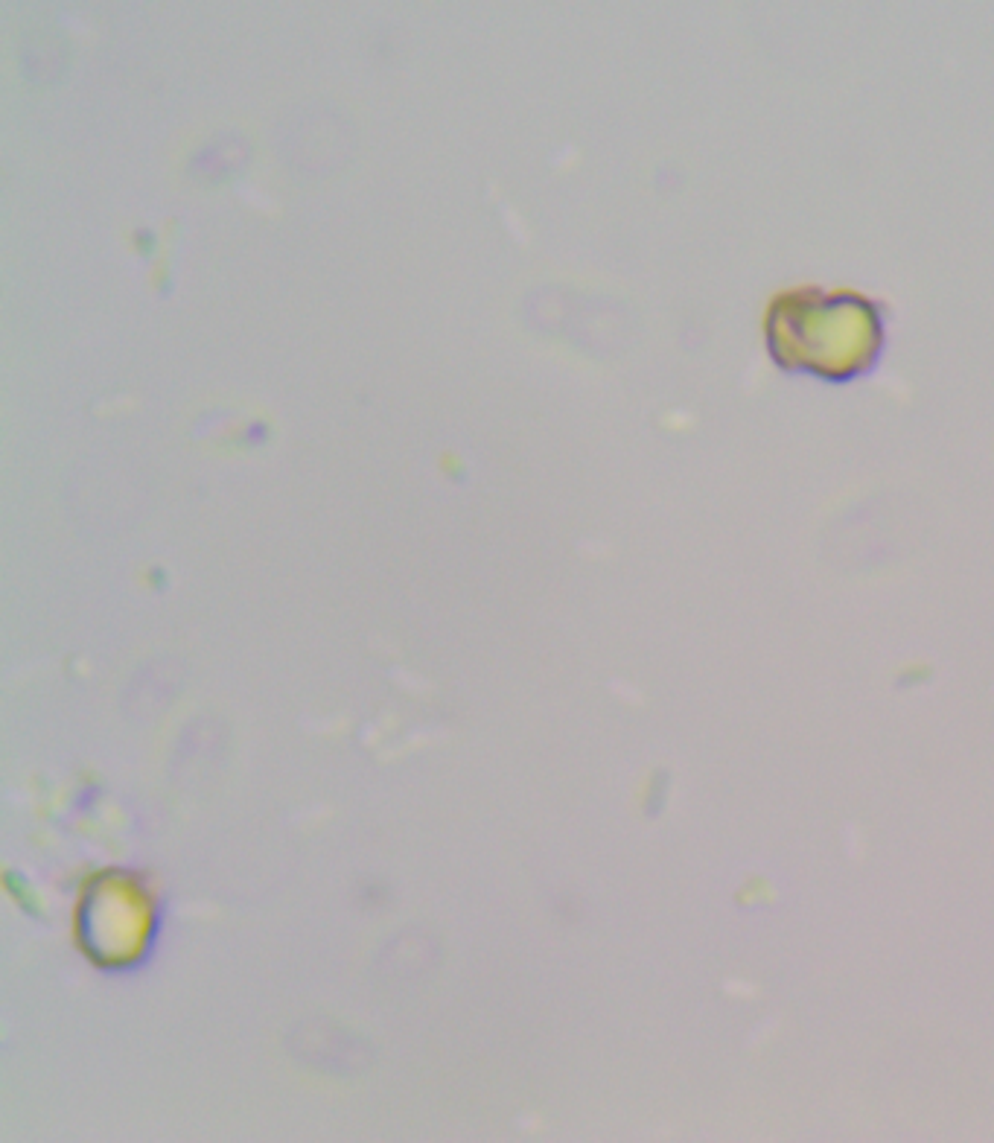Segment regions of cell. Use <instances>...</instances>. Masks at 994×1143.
Instances as JSON below:
<instances>
[{
  "instance_id": "6da1fadb",
  "label": "cell",
  "mask_w": 994,
  "mask_h": 1143,
  "mask_svg": "<svg viewBox=\"0 0 994 1143\" xmlns=\"http://www.w3.org/2000/svg\"><path fill=\"white\" fill-rule=\"evenodd\" d=\"M761 327L776 368L823 382L860 380L878 368L884 353V307L849 289L779 292Z\"/></svg>"
}]
</instances>
